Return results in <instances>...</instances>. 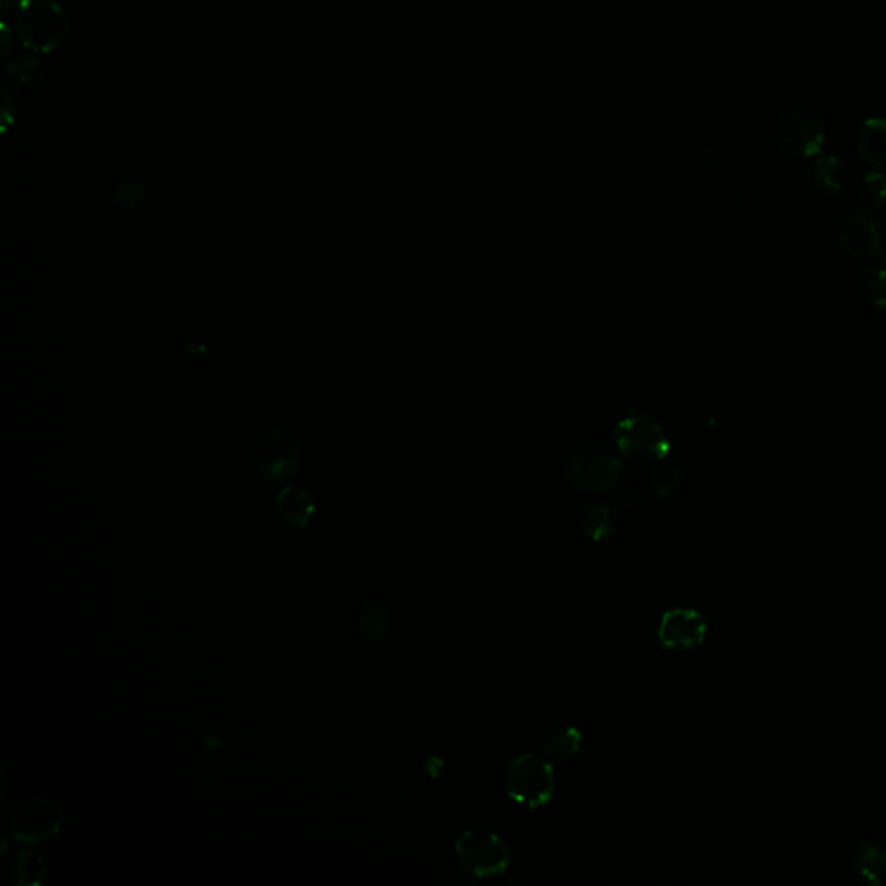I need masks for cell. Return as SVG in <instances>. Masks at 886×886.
Instances as JSON below:
<instances>
[{
	"instance_id": "cell-21",
	"label": "cell",
	"mask_w": 886,
	"mask_h": 886,
	"mask_svg": "<svg viewBox=\"0 0 886 886\" xmlns=\"http://www.w3.org/2000/svg\"><path fill=\"white\" fill-rule=\"evenodd\" d=\"M389 625L390 616L386 606L380 603V601H369V603L366 604V608H364L362 616H360V632H362L366 638L371 639V641H378V639L383 638L384 632L389 629Z\"/></svg>"
},
{
	"instance_id": "cell-14",
	"label": "cell",
	"mask_w": 886,
	"mask_h": 886,
	"mask_svg": "<svg viewBox=\"0 0 886 886\" xmlns=\"http://www.w3.org/2000/svg\"><path fill=\"white\" fill-rule=\"evenodd\" d=\"M47 64L38 56H22L5 69V84L13 90H37L46 78Z\"/></svg>"
},
{
	"instance_id": "cell-15",
	"label": "cell",
	"mask_w": 886,
	"mask_h": 886,
	"mask_svg": "<svg viewBox=\"0 0 886 886\" xmlns=\"http://www.w3.org/2000/svg\"><path fill=\"white\" fill-rule=\"evenodd\" d=\"M856 870L865 882L879 886L886 882V847L878 841H864L857 853Z\"/></svg>"
},
{
	"instance_id": "cell-5",
	"label": "cell",
	"mask_w": 886,
	"mask_h": 886,
	"mask_svg": "<svg viewBox=\"0 0 886 886\" xmlns=\"http://www.w3.org/2000/svg\"><path fill=\"white\" fill-rule=\"evenodd\" d=\"M456 850L463 867L477 878H494L506 873L509 865L506 841L487 829L463 833L457 840Z\"/></svg>"
},
{
	"instance_id": "cell-13",
	"label": "cell",
	"mask_w": 886,
	"mask_h": 886,
	"mask_svg": "<svg viewBox=\"0 0 886 886\" xmlns=\"http://www.w3.org/2000/svg\"><path fill=\"white\" fill-rule=\"evenodd\" d=\"M275 509L287 524L304 528L316 513V503L305 490L287 485L279 492Z\"/></svg>"
},
{
	"instance_id": "cell-12",
	"label": "cell",
	"mask_w": 886,
	"mask_h": 886,
	"mask_svg": "<svg viewBox=\"0 0 886 886\" xmlns=\"http://www.w3.org/2000/svg\"><path fill=\"white\" fill-rule=\"evenodd\" d=\"M849 169L838 157H819L811 169L812 186L824 196H838L849 184Z\"/></svg>"
},
{
	"instance_id": "cell-20",
	"label": "cell",
	"mask_w": 886,
	"mask_h": 886,
	"mask_svg": "<svg viewBox=\"0 0 886 886\" xmlns=\"http://www.w3.org/2000/svg\"><path fill=\"white\" fill-rule=\"evenodd\" d=\"M857 196L865 210H882L886 205V177L882 172H867L857 186Z\"/></svg>"
},
{
	"instance_id": "cell-18",
	"label": "cell",
	"mask_w": 886,
	"mask_h": 886,
	"mask_svg": "<svg viewBox=\"0 0 886 886\" xmlns=\"http://www.w3.org/2000/svg\"><path fill=\"white\" fill-rule=\"evenodd\" d=\"M684 468L676 457H665L653 466L651 471V487L659 497L667 499L676 494L682 485Z\"/></svg>"
},
{
	"instance_id": "cell-10",
	"label": "cell",
	"mask_w": 886,
	"mask_h": 886,
	"mask_svg": "<svg viewBox=\"0 0 886 886\" xmlns=\"http://www.w3.org/2000/svg\"><path fill=\"white\" fill-rule=\"evenodd\" d=\"M705 636L706 622L697 610H670L660 624L659 638L668 650H692L700 647Z\"/></svg>"
},
{
	"instance_id": "cell-16",
	"label": "cell",
	"mask_w": 886,
	"mask_h": 886,
	"mask_svg": "<svg viewBox=\"0 0 886 886\" xmlns=\"http://www.w3.org/2000/svg\"><path fill=\"white\" fill-rule=\"evenodd\" d=\"M861 290L874 307L886 310V257L874 255V262L865 266L859 275Z\"/></svg>"
},
{
	"instance_id": "cell-26",
	"label": "cell",
	"mask_w": 886,
	"mask_h": 886,
	"mask_svg": "<svg viewBox=\"0 0 886 886\" xmlns=\"http://www.w3.org/2000/svg\"><path fill=\"white\" fill-rule=\"evenodd\" d=\"M0 8H2V13H8L9 8H14V0H0Z\"/></svg>"
},
{
	"instance_id": "cell-1",
	"label": "cell",
	"mask_w": 886,
	"mask_h": 886,
	"mask_svg": "<svg viewBox=\"0 0 886 886\" xmlns=\"http://www.w3.org/2000/svg\"><path fill=\"white\" fill-rule=\"evenodd\" d=\"M620 457L636 465L654 466L672 456V436L659 419L639 409L622 414L612 431Z\"/></svg>"
},
{
	"instance_id": "cell-11",
	"label": "cell",
	"mask_w": 886,
	"mask_h": 886,
	"mask_svg": "<svg viewBox=\"0 0 886 886\" xmlns=\"http://www.w3.org/2000/svg\"><path fill=\"white\" fill-rule=\"evenodd\" d=\"M859 157L876 169H886V119H870L857 132Z\"/></svg>"
},
{
	"instance_id": "cell-25",
	"label": "cell",
	"mask_w": 886,
	"mask_h": 886,
	"mask_svg": "<svg viewBox=\"0 0 886 886\" xmlns=\"http://www.w3.org/2000/svg\"><path fill=\"white\" fill-rule=\"evenodd\" d=\"M13 46V32L9 28L8 23H2V56H8Z\"/></svg>"
},
{
	"instance_id": "cell-22",
	"label": "cell",
	"mask_w": 886,
	"mask_h": 886,
	"mask_svg": "<svg viewBox=\"0 0 886 886\" xmlns=\"http://www.w3.org/2000/svg\"><path fill=\"white\" fill-rule=\"evenodd\" d=\"M641 503L639 490L632 489V487H622L615 492V512L618 509L620 513L630 515V513L638 512Z\"/></svg>"
},
{
	"instance_id": "cell-24",
	"label": "cell",
	"mask_w": 886,
	"mask_h": 886,
	"mask_svg": "<svg viewBox=\"0 0 886 886\" xmlns=\"http://www.w3.org/2000/svg\"><path fill=\"white\" fill-rule=\"evenodd\" d=\"M0 96H2V131L5 132L11 125H14V120H16V101L8 85L2 87Z\"/></svg>"
},
{
	"instance_id": "cell-17",
	"label": "cell",
	"mask_w": 886,
	"mask_h": 886,
	"mask_svg": "<svg viewBox=\"0 0 886 886\" xmlns=\"http://www.w3.org/2000/svg\"><path fill=\"white\" fill-rule=\"evenodd\" d=\"M615 512L608 504L594 503L586 507L582 516V527L586 536L594 542H603L615 530Z\"/></svg>"
},
{
	"instance_id": "cell-19",
	"label": "cell",
	"mask_w": 886,
	"mask_h": 886,
	"mask_svg": "<svg viewBox=\"0 0 886 886\" xmlns=\"http://www.w3.org/2000/svg\"><path fill=\"white\" fill-rule=\"evenodd\" d=\"M580 747H582V735H580V730L575 729V727L563 726L556 727V729L547 736L544 743V751L551 759L556 760V762H568V760L574 759V756L579 753Z\"/></svg>"
},
{
	"instance_id": "cell-6",
	"label": "cell",
	"mask_w": 886,
	"mask_h": 886,
	"mask_svg": "<svg viewBox=\"0 0 886 886\" xmlns=\"http://www.w3.org/2000/svg\"><path fill=\"white\" fill-rule=\"evenodd\" d=\"M302 443L286 430L267 431L258 439L254 463L258 473L271 481L290 480L300 471Z\"/></svg>"
},
{
	"instance_id": "cell-2",
	"label": "cell",
	"mask_w": 886,
	"mask_h": 886,
	"mask_svg": "<svg viewBox=\"0 0 886 886\" xmlns=\"http://www.w3.org/2000/svg\"><path fill=\"white\" fill-rule=\"evenodd\" d=\"M624 473L615 447L600 440L580 443L566 460V480L580 494H604L616 489Z\"/></svg>"
},
{
	"instance_id": "cell-9",
	"label": "cell",
	"mask_w": 886,
	"mask_h": 886,
	"mask_svg": "<svg viewBox=\"0 0 886 886\" xmlns=\"http://www.w3.org/2000/svg\"><path fill=\"white\" fill-rule=\"evenodd\" d=\"M841 248L852 257H874L883 246L882 227L865 208L850 210L838 225Z\"/></svg>"
},
{
	"instance_id": "cell-8",
	"label": "cell",
	"mask_w": 886,
	"mask_h": 886,
	"mask_svg": "<svg viewBox=\"0 0 886 886\" xmlns=\"http://www.w3.org/2000/svg\"><path fill=\"white\" fill-rule=\"evenodd\" d=\"M61 826L63 814L60 807L44 798H34L17 807L11 821V835L22 844L37 845L58 835Z\"/></svg>"
},
{
	"instance_id": "cell-3",
	"label": "cell",
	"mask_w": 886,
	"mask_h": 886,
	"mask_svg": "<svg viewBox=\"0 0 886 886\" xmlns=\"http://www.w3.org/2000/svg\"><path fill=\"white\" fill-rule=\"evenodd\" d=\"M14 30L26 49L37 54L52 52L69 35V16L60 0H20Z\"/></svg>"
},
{
	"instance_id": "cell-23",
	"label": "cell",
	"mask_w": 886,
	"mask_h": 886,
	"mask_svg": "<svg viewBox=\"0 0 886 886\" xmlns=\"http://www.w3.org/2000/svg\"><path fill=\"white\" fill-rule=\"evenodd\" d=\"M143 195V184L134 181V179L123 181L122 184H120L119 189H116V199H119V204L127 205V207H134V205L140 204Z\"/></svg>"
},
{
	"instance_id": "cell-7",
	"label": "cell",
	"mask_w": 886,
	"mask_h": 886,
	"mask_svg": "<svg viewBox=\"0 0 886 886\" xmlns=\"http://www.w3.org/2000/svg\"><path fill=\"white\" fill-rule=\"evenodd\" d=\"M777 146L798 160L819 157L826 132L821 120L811 111L793 110L783 114L776 125Z\"/></svg>"
},
{
	"instance_id": "cell-4",
	"label": "cell",
	"mask_w": 886,
	"mask_h": 886,
	"mask_svg": "<svg viewBox=\"0 0 886 886\" xmlns=\"http://www.w3.org/2000/svg\"><path fill=\"white\" fill-rule=\"evenodd\" d=\"M507 793L521 805L537 809L545 805L554 793V771L537 755L516 756L506 768Z\"/></svg>"
}]
</instances>
